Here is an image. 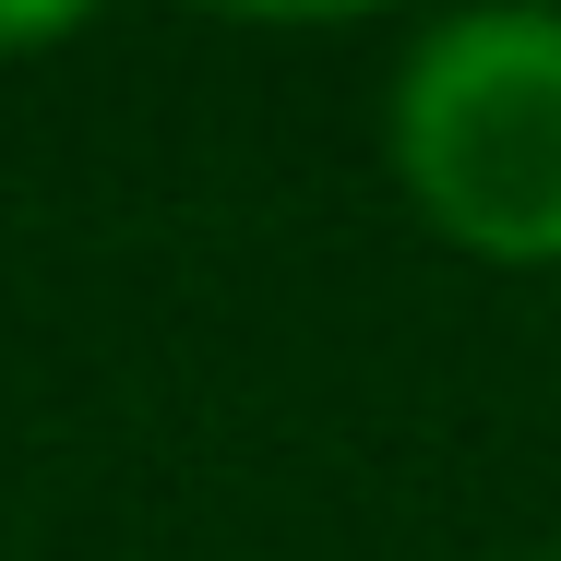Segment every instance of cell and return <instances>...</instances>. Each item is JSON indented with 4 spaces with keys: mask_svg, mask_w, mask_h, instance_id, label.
Returning <instances> with one entry per match:
<instances>
[{
    "mask_svg": "<svg viewBox=\"0 0 561 561\" xmlns=\"http://www.w3.org/2000/svg\"><path fill=\"white\" fill-rule=\"evenodd\" d=\"M407 192L466 251L561 263V12H466L394 96Z\"/></svg>",
    "mask_w": 561,
    "mask_h": 561,
    "instance_id": "obj_1",
    "label": "cell"
}]
</instances>
